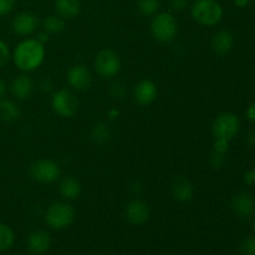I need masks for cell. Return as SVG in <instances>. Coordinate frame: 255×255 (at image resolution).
<instances>
[{"label":"cell","instance_id":"3957f363","mask_svg":"<svg viewBox=\"0 0 255 255\" xmlns=\"http://www.w3.org/2000/svg\"><path fill=\"white\" fill-rule=\"evenodd\" d=\"M152 36L159 42H171L178 34V24L176 17L169 12L156 15L151 22Z\"/></svg>","mask_w":255,"mask_h":255},{"label":"cell","instance_id":"7a4b0ae2","mask_svg":"<svg viewBox=\"0 0 255 255\" xmlns=\"http://www.w3.org/2000/svg\"><path fill=\"white\" fill-rule=\"evenodd\" d=\"M191 15L198 24L214 26L223 19V9L216 0H196L192 5Z\"/></svg>","mask_w":255,"mask_h":255},{"label":"cell","instance_id":"8fae6325","mask_svg":"<svg viewBox=\"0 0 255 255\" xmlns=\"http://www.w3.org/2000/svg\"><path fill=\"white\" fill-rule=\"evenodd\" d=\"M232 209L237 216L249 218L255 213V198L248 192H241L232 199Z\"/></svg>","mask_w":255,"mask_h":255},{"label":"cell","instance_id":"d6a6232c","mask_svg":"<svg viewBox=\"0 0 255 255\" xmlns=\"http://www.w3.org/2000/svg\"><path fill=\"white\" fill-rule=\"evenodd\" d=\"M246 115H247V119H248L249 121L255 124V102H252V104L249 105L248 109H247Z\"/></svg>","mask_w":255,"mask_h":255},{"label":"cell","instance_id":"9a60e30c","mask_svg":"<svg viewBox=\"0 0 255 255\" xmlns=\"http://www.w3.org/2000/svg\"><path fill=\"white\" fill-rule=\"evenodd\" d=\"M172 196L178 202H189L193 199L194 188L191 182L184 177H177L172 183Z\"/></svg>","mask_w":255,"mask_h":255},{"label":"cell","instance_id":"603a6c76","mask_svg":"<svg viewBox=\"0 0 255 255\" xmlns=\"http://www.w3.org/2000/svg\"><path fill=\"white\" fill-rule=\"evenodd\" d=\"M14 244V233L6 224L0 223V253L11 248Z\"/></svg>","mask_w":255,"mask_h":255},{"label":"cell","instance_id":"6da1fadb","mask_svg":"<svg viewBox=\"0 0 255 255\" xmlns=\"http://www.w3.org/2000/svg\"><path fill=\"white\" fill-rule=\"evenodd\" d=\"M45 47L37 39H26L17 44L12 52V60L21 71H34L44 62Z\"/></svg>","mask_w":255,"mask_h":255},{"label":"cell","instance_id":"ffe728a7","mask_svg":"<svg viewBox=\"0 0 255 255\" xmlns=\"http://www.w3.org/2000/svg\"><path fill=\"white\" fill-rule=\"evenodd\" d=\"M20 117V109L10 100L0 101V120L4 122H14Z\"/></svg>","mask_w":255,"mask_h":255},{"label":"cell","instance_id":"44dd1931","mask_svg":"<svg viewBox=\"0 0 255 255\" xmlns=\"http://www.w3.org/2000/svg\"><path fill=\"white\" fill-rule=\"evenodd\" d=\"M42 26L47 34H60L65 30V21L61 17L51 15V16L45 17L42 21Z\"/></svg>","mask_w":255,"mask_h":255},{"label":"cell","instance_id":"4dcf8cb0","mask_svg":"<svg viewBox=\"0 0 255 255\" xmlns=\"http://www.w3.org/2000/svg\"><path fill=\"white\" fill-rule=\"evenodd\" d=\"M187 5H188L187 0H171V6L176 10L186 9Z\"/></svg>","mask_w":255,"mask_h":255},{"label":"cell","instance_id":"4316f807","mask_svg":"<svg viewBox=\"0 0 255 255\" xmlns=\"http://www.w3.org/2000/svg\"><path fill=\"white\" fill-rule=\"evenodd\" d=\"M209 163H211V166L213 167L214 169L222 168V167L224 166V163H226V154L217 153V152L213 151L211 159H209Z\"/></svg>","mask_w":255,"mask_h":255},{"label":"cell","instance_id":"ab89813d","mask_svg":"<svg viewBox=\"0 0 255 255\" xmlns=\"http://www.w3.org/2000/svg\"><path fill=\"white\" fill-rule=\"evenodd\" d=\"M253 228H254V231H255V219H254V222H253Z\"/></svg>","mask_w":255,"mask_h":255},{"label":"cell","instance_id":"277c9868","mask_svg":"<svg viewBox=\"0 0 255 255\" xmlns=\"http://www.w3.org/2000/svg\"><path fill=\"white\" fill-rule=\"evenodd\" d=\"M75 219V209L71 204L56 202L51 204L45 214L47 226L52 229H64L71 226Z\"/></svg>","mask_w":255,"mask_h":255},{"label":"cell","instance_id":"5bb4252c","mask_svg":"<svg viewBox=\"0 0 255 255\" xmlns=\"http://www.w3.org/2000/svg\"><path fill=\"white\" fill-rule=\"evenodd\" d=\"M51 247V237L46 231L37 229L30 233L27 238V248L35 255H42L46 253Z\"/></svg>","mask_w":255,"mask_h":255},{"label":"cell","instance_id":"7402d4cb","mask_svg":"<svg viewBox=\"0 0 255 255\" xmlns=\"http://www.w3.org/2000/svg\"><path fill=\"white\" fill-rule=\"evenodd\" d=\"M110 137H111V132H110V128L105 124H99L92 128L91 139L96 144L106 143Z\"/></svg>","mask_w":255,"mask_h":255},{"label":"cell","instance_id":"1f68e13d","mask_svg":"<svg viewBox=\"0 0 255 255\" xmlns=\"http://www.w3.org/2000/svg\"><path fill=\"white\" fill-rule=\"evenodd\" d=\"M244 182H246L248 186L255 184V172L253 169H249V171L246 172V174H244Z\"/></svg>","mask_w":255,"mask_h":255},{"label":"cell","instance_id":"f35d334b","mask_svg":"<svg viewBox=\"0 0 255 255\" xmlns=\"http://www.w3.org/2000/svg\"><path fill=\"white\" fill-rule=\"evenodd\" d=\"M41 86L44 87L45 91H50V89H51V82L47 81V80H45V81L41 84Z\"/></svg>","mask_w":255,"mask_h":255},{"label":"cell","instance_id":"60d3db41","mask_svg":"<svg viewBox=\"0 0 255 255\" xmlns=\"http://www.w3.org/2000/svg\"><path fill=\"white\" fill-rule=\"evenodd\" d=\"M252 169H253V171L255 172V163H254V167H253V168H252Z\"/></svg>","mask_w":255,"mask_h":255},{"label":"cell","instance_id":"9c48e42d","mask_svg":"<svg viewBox=\"0 0 255 255\" xmlns=\"http://www.w3.org/2000/svg\"><path fill=\"white\" fill-rule=\"evenodd\" d=\"M125 214H126V219L132 226H142L148 221L151 216V209L148 204L144 203L143 201L134 199L127 204Z\"/></svg>","mask_w":255,"mask_h":255},{"label":"cell","instance_id":"5b68a950","mask_svg":"<svg viewBox=\"0 0 255 255\" xmlns=\"http://www.w3.org/2000/svg\"><path fill=\"white\" fill-rule=\"evenodd\" d=\"M239 127H241V122L237 115L232 112H223L214 120L212 131H213L214 138L227 139L231 142L238 134Z\"/></svg>","mask_w":255,"mask_h":255},{"label":"cell","instance_id":"836d02e7","mask_svg":"<svg viewBox=\"0 0 255 255\" xmlns=\"http://www.w3.org/2000/svg\"><path fill=\"white\" fill-rule=\"evenodd\" d=\"M37 41H40L41 44H45V42L49 41V34L46 31L44 32H40L39 36H37Z\"/></svg>","mask_w":255,"mask_h":255},{"label":"cell","instance_id":"e0dca14e","mask_svg":"<svg viewBox=\"0 0 255 255\" xmlns=\"http://www.w3.org/2000/svg\"><path fill=\"white\" fill-rule=\"evenodd\" d=\"M234 37L228 30H219L212 39V47L218 55H226L233 49Z\"/></svg>","mask_w":255,"mask_h":255},{"label":"cell","instance_id":"83f0119b","mask_svg":"<svg viewBox=\"0 0 255 255\" xmlns=\"http://www.w3.org/2000/svg\"><path fill=\"white\" fill-rule=\"evenodd\" d=\"M126 92H127V89L122 82L117 81L111 85V94L112 96L116 97V99H122V97H125Z\"/></svg>","mask_w":255,"mask_h":255},{"label":"cell","instance_id":"d590c367","mask_svg":"<svg viewBox=\"0 0 255 255\" xmlns=\"http://www.w3.org/2000/svg\"><path fill=\"white\" fill-rule=\"evenodd\" d=\"M247 143H248L249 146H254L255 144V129L249 133L248 138H247Z\"/></svg>","mask_w":255,"mask_h":255},{"label":"cell","instance_id":"7c38bea8","mask_svg":"<svg viewBox=\"0 0 255 255\" xmlns=\"http://www.w3.org/2000/svg\"><path fill=\"white\" fill-rule=\"evenodd\" d=\"M39 25V19L35 14L29 11H24L17 14L12 20V30L16 35L26 36L32 34Z\"/></svg>","mask_w":255,"mask_h":255},{"label":"cell","instance_id":"4fadbf2b","mask_svg":"<svg viewBox=\"0 0 255 255\" xmlns=\"http://www.w3.org/2000/svg\"><path fill=\"white\" fill-rule=\"evenodd\" d=\"M158 90L156 84L151 80H142L136 85L133 90L134 101L141 106H148L156 100Z\"/></svg>","mask_w":255,"mask_h":255},{"label":"cell","instance_id":"e575fe53","mask_svg":"<svg viewBox=\"0 0 255 255\" xmlns=\"http://www.w3.org/2000/svg\"><path fill=\"white\" fill-rule=\"evenodd\" d=\"M5 94H6V84L4 80L0 79V99H2Z\"/></svg>","mask_w":255,"mask_h":255},{"label":"cell","instance_id":"8d00e7d4","mask_svg":"<svg viewBox=\"0 0 255 255\" xmlns=\"http://www.w3.org/2000/svg\"><path fill=\"white\" fill-rule=\"evenodd\" d=\"M119 115H120V111L117 109H112L109 111L110 120H116L117 117H119Z\"/></svg>","mask_w":255,"mask_h":255},{"label":"cell","instance_id":"f1b7e54d","mask_svg":"<svg viewBox=\"0 0 255 255\" xmlns=\"http://www.w3.org/2000/svg\"><path fill=\"white\" fill-rule=\"evenodd\" d=\"M229 149V141L222 138H216L213 144V151L217 152V153L226 154Z\"/></svg>","mask_w":255,"mask_h":255},{"label":"cell","instance_id":"2e32d148","mask_svg":"<svg viewBox=\"0 0 255 255\" xmlns=\"http://www.w3.org/2000/svg\"><path fill=\"white\" fill-rule=\"evenodd\" d=\"M32 90H34V84L27 75H20L11 82V94L20 101L29 99L32 94Z\"/></svg>","mask_w":255,"mask_h":255},{"label":"cell","instance_id":"484cf974","mask_svg":"<svg viewBox=\"0 0 255 255\" xmlns=\"http://www.w3.org/2000/svg\"><path fill=\"white\" fill-rule=\"evenodd\" d=\"M10 59V50L4 41L0 40V70L6 66Z\"/></svg>","mask_w":255,"mask_h":255},{"label":"cell","instance_id":"ba28073f","mask_svg":"<svg viewBox=\"0 0 255 255\" xmlns=\"http://www.w3.org/2000/svg\"><path fill=\"white\" fill-rule=\"evenodd\" d=\"M32 179L40 183H52L60 177V167L51 159H39L30 167Z\"/></svg>","mask_w":255,"mask_h":255},{"label":"cell","instance_id":"ac0fdd59","mask_svg":"<svg viewBox=\"0 0 255 255\" xmlns=\"http://www.w3.org/2000/svg\"><path fill=\"white\" fill-rule=\"evenodd\" d=\"M55 9L57 14L65 19H74L81 9L80 0H55Z\"/></svg>","mask_w":255,"mask_h":255},{"label":"cell","instance_id":"52a82bcc","mask_svg":"<svg viewBox=\"0 0 255 255\" xmlns=\"http://www.w3.org/2000/svg\"><path fill=\"white\" fill-rule=\"evenodd\" d=\"M51 105L54 111L59 116L64 117V119H70L77 112L79 100L72 91L67 89H61L54 94Z\"/></svg>","mask_w":255,"mask_h":255},{"label":"cell","instance_id":"f546056e","mask_svg":"<svg viewBox=\"0 0 255 255\" xmlns=\"http://www.w3.org/2000/svg\"><path fill=\"white\" fill-rule=\"evenodd\" d=\"M15 0H0V16L7 15L14 9Z\"/></svg>","mask_w":255,"mask_h":255},{"label":"cell","instance_id":"cb8c5ba5","mask_svg":"<svg viewBox=\"0 0 255 255\" xmlns=\"http://www.w3.org/2000/svg\"><path fill=\"white\" fill-rule=\"evenodd\" d=\"M137 7L142 15H153L156 14L157 10L159 9L158 0H138L137 1Z\"/></svg>","mask_w":255,"mask_h":255},{"label":"cell","instance_id":"d4e9b609","mask_svg":"<svg viewBox=\"0 0 255 255\" xmlns=\"http://www.w3.org/2000/svg\"><path fill=\"white\" fill-rule=\"evenodd\" d=\"M241 255H255V237H247L239 248Z\"/></svg>","mask_w":255,"mask_h":255},{"label":"cell","instance_id":"8992f818","mask_svg":"<svg viewBox=\"0 0 255 255\" xmlns=\"http://www.w3.org/2000/svg\"><path fill=\"white\" fill-rule=\"evenodd\" d=\"M95 69L102 77L116 76L121 70V59L119 54L111 49H102L95 57Z\"/></svg>","mask_w":255,"mask_h":255},{"label":"cell","instance_id":"30bf717a","mask_svg":"<svg viewBox=\"0 0 255 255\" xmlns=\"http://www.w3.org/2000/svg\"><path fill=\"white\" fill-rule=\"evenodd\" d=\"M67 82L72 89L77 91H85L91 86V72L84 65H75L67 72Z\"/></svg>","mask_w":255,"mask_h":255},{"label":"cell","instance_id":"74e56055","mask_svg":"<svg viewBox=\"0 0 255 255\" xmlns=\"http://www.w3.org/2000/svg\"><path fill=\"white\" fill-rule=\"evenodd\" d=\"M234 4L238 7H246L249 4V0H234Z\"/></svg>","mask_w":255,"mask_h":255},{"label":"cell","instance_id":"d6986e66","mask_svg":"<svg viewBox=\"0 0 255 255\" xmlns=\"http://www.w3.org/2000/svg\"><path fill=\"white\" fill-rule=\"evenodd\" d=\"M60 193L66 199H76L81 193V184L74 177H65L60 183Z\"/></svg>","mask_w":255,"mask_h":255}]
</instances>
